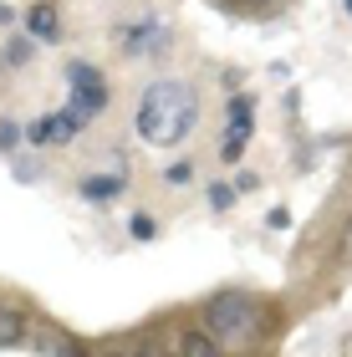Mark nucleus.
<instances>
[{
    "label": "nucleus",
    "instance_id": "1",
    "mask_svg": "<svg viewBox=\"0 0 352 357\" xmlns=\"http://www.w3.org/2000/svg\"><path fill=\"white\" fill-rule=\"evenodd\" d=\"M199 123V97L189 82L179 77H158V82L143 87L138 97V112H133V128L143 143H153V149H174V143H184L194 133Z\"/></svg>",
    "mask_w": 352,
    "mask_h": 357
},
{
    "label": "nucleus",
    "instance_id": "2",
    "mask_svg": "<svg viewBox=\"0 0 352 357\" xmlns=\"http://www.w3.org/2000/svg\"><path fill=\"white\" fill-rule=\"evenodd\" d=\"M261 327H266V312H261L255 296H245V291H225V296H215L204 306V332H210L220 347L245 352L255 337H261Z\"/></svg>",
    "mask_w": 352,
    "mask_h": 357
},
{
    "label": "nucleus",
    "instance_id": "3",
    "mask_svg": "<svg viewBox=\"0 0 352 357\" xmlns=\"http://www.w3.org/2000/svg\"><path fill=\"white\" fill-rule=\"evenodd\" d=\"M67 87L72 92H67V107H61V112H67L77 128L92 123L107 107V77L92 67V61H67Z\"/></svg>",
    "mask_w": 352,
    "mask_h": 357
},
{
    "label": "nucleus",
    "instance_id": "4",
    "mask_svg": "<svg viewBox=\"0 0 352 357\" xmlns=\"http://www.w3.org/2000/svg\"><path fill=\"white\" fill-rule=\"evenodd\" d=\"M250 128H255V102L245 92L230 97V118H225V143H220V158L225 164H235L240 153H245V143H250Z\"/></svg>",
    "mask_w": 352,
    "mask_h": 357
},
{
    "label": "nucleus",
    "instance_id": "5",
    "mask_svg": "<svg viewBox=\"0 0 352 357\" xmlns=\"http://www.w3.org/2000/svg\"><path fill=\"white\" fill-rule=\"evenodd\" d=\"M118 46L128 56H164L169 52V31L153 26V21H138V26H123L118 31Z\"/></svg>",
    "mask_w": 352,
    "mask_h": 357
},
{
    "label": "nucleus",
    "instance_id": "6",
    "mask_svg": "<svg viewBox=\"0 0 352 357\" xmlns=\"http://www.w3.org/2000/svg\"><path fill=\"white\" fill-rule=\"evenodd\" d=\"M26 138L36 143V149H52V143L61 149V143H72V138H77V123L67 118V112H46V118L31 123V133H26Z\"/></svg>",
    "mask_w": 352,
    "mask_h": 357
},
{
    "label": "nucleus",
    "instance_id": "7",
    "mask_svg": "<svg viewBox=\"0 0 352 357\" xmlns=\"http://www.w3.org/2000/svg\"><path fill=\"white\" fill-rule=\"evenodd\" d=\"M26 36H31V41H56V36H61L56 6H31V10H26Z\"/></svg>",
    "mask_w": 352,
    "mask_h": 357
},
{
    "label": "nucleus",
    "instance_id": "8",
    "mask_svg": "<svg viewBox=\"0 0 352 357\" xmlns=\"http://www.w3.org/2000/svg\"><path fill=\"white\" fill-rule=\"evenodd\" d=\"M179 357H225V347H220L215 337L199 327V332H184V337H179Z\"/></svg>",
    "mask_w": 352,
    "mask_h": 357
},
{
    "label": "nucleus",
    "instance_id": "9",
    "mask_svg": "<svg viewBox=\"0 0 352 357\" xmlns=\"http://www.w3.org/2000/svg\"><path fill=\"white\" fill-rule=\"evenodd\" d=\"M118 194H123V178L118 174H87L82 178V199H118Z\"/></svg>",
    "mask_w": 352,
    "mask_h": 357
},
{
    "label": "nucleus",
    "instance_id": "10",
    "mask_svg": "<svg viewBox=\"0 0 352 357\" xmlns=\"http://www.w3.org/2000/svg\"><path fill=\"white\" fill-rule=\"evenodd\" d=\"M26 337V317L10 312V306H0V347H15Z\"/></svg>",
    "mask_w": 352,
    "mask_h": 357
},
{
    "label": "nucleus",
    "instance_id": "11",
    "mask_svg": "<svg viewBox=\"0 0 352 357\" xmlns=\"http://www.w3.org/2000/svg\"><path fill=\"white\" fill-rule=\"evenodd\" d=\"M0 56H6V67H10V72H15V67H26V61H31V36H10Z\"/></svg>",
    "mask_w": 352,
    "mask_h": 357
},
{
    "label": "nucleus",
    "instance_id": "12",
    "mask_svg": "<svg viewBox=\"0 0 352 357\" xmlns=\"http://www.w3.org/2000/svg\"><path fill=\"white\" fill-rule=\"evenodd\" d=\"M128 235H133V240H153V235H158L153 215H133V220H128Z\"/></svg>",
    "mask_w": 352,
    "mask_h": 357
},
{
    "label": "nucleus",
    "instance_id": "13",
    "mask_svg": "<svg viewBox=\"0 0 352 357\" xmlns=\"http://www.w3.org/2000/svg\"><path fill=\"white\" fill-rule=\"evenodd\" d=\"M189 178H194V169H189L184 158H179V164H169V169H164V184H169V189H184Z\"/></svg>",
    "mask_w": 352,
    "mask_h": 357
},
{
    "label": "nucleus",
    "instance_id": "14",
    "mask_svg": "<svg viewBox=\"0 0 352 357\" xmlns=\"http://www.w3.org/2000/svg\"><path fill=\"white\" fill-rule=\"evenodd\" d=\"M52 357H87V347L72 342V337H52Z\"/></svg>",
    "mask_w": 352,
    "mask_h": 357
},
{
    "label": "nucleus",
    "instance_id": "15",
    "mask_svg": "<svg viewBox=\"0 0 352 357\" xmlns=\"http://www.w3.org/2000/svg\"><path fill=\"white\" fill-rule=\"evenodd\" d=\"M210 204H215V209H230V204H235V189H230V184H215V189H210Z\"/></svg>",
    "mask_w": 352,
    "mask_h": 357
},
{
    "label": "nucleus",
    "instance_id": "16",
    "mask_svg": "<svg viewBox=\"0 0 352 357\" xmlns=\"http://www.w3.org/2000/svg\"><path fill=\"white\" fill-rule=\"evenodd\" d=\"M15 143H21V128H15V123H0V149H15Z\"/></svg>",
    "mask_w": 352,
    "mask_h": 357
},
{
    "label": "nucleus",
    "instance_id": "17",
    "mask_svg": "<svg viewBox=\"0 0 352 357\" xmlns=\"http://www.w3.org/2000/svg\"><path fill=\"white\" fill-rule=\"evenodd\" d=\"M266 220H270V230H286V225H291V215H286V209H270Z\"/></svg>",
    "mask_w": 352,
    "mask_h": 357
},
{
    "label": "nucleus",
    "instance_id": "18",
    "mask_svg": "<svg viewBox=\"0 0 352 357\" xmlns=\"http://www.w3.org/2000/svg\"><path fill=\"white\" fill-rule=\"evenodd\" d=\"M342 261L352 266V220H347V230H342Z\"/></svg>",
    "mask_w": 352,
    "mask_h": 357
},
{
    "label": "nucleus",
    "instance_id": "19",
    "mask_svg": "<svg viewBox=\"0 0 352 357\" xmlns=\"http://www.w3.org/2000/svg\"><path fill=\"white\" fill-rule=\"evenodd\" d=\"M113 357H128V352H113Z\"/></svg>",
    "mask_w": 352,
    "mask_h": 357
},
{
    "label": "nucleus",
    "instance_id": "20",
    "mask_svg": "<svg viewBox=\"0 0 352 357\" xmlns=\"http://www.w3.org/2000/svg\"><path fill=\"white\" fill-rule=\"evenodd\" d=\"M347 6H352V0H347Z\"/></svg>",
    "mask_w": 352,
    "mask_h": 357
}]
</instances>
